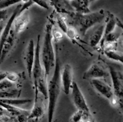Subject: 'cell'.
Listing matches in <instances>:
<instances>
[{
  "label": "cell",
  "mask_w": 123,
  "mask_h": 122,
  "mask_svg": "<svg viewBox=\"0 0 123 122\" xmlns=\"http://www.w3.org/2000/svg\"><path fill=\"white\" fill-rule=\"evenodd\" d=\"M61 70V62H60V57L58 51V48L56 46L54 73L49 83L47 84V93H48V122H52L53 121L56 103L61 93V80H60Z\"/></svg>",
  "instance_id": "cell-1"
},
{
  "label": "cell",
  "mask_w": 123,
  "mask_h": 122,
  "mask_svg": "<svg viewBox=\"0 0 123 122\" xmlns=\"http://www.w3.org/2000/svg\"><path fill=\"white\" fill-rule=\"evenodd\" d=\"M31 79L33 80L35 96L40 92L46 99H48L47 79L44 76V72L40 58V35H38L37 44L35 47V57L32 69Z\"/></svg>",
  "instance_id": "cell-2"
},
{
  "label": "cell",
  "mask_w": 123,
  "mask_h": 122,
  "mask_svg": "<svg viewBox=\"0 0 123 122\" xmlns=\"http://www.w3.org/2000/svg\"><path fill=\"white\" fill-rule=\"evenodd\" d=\"M72 22L71 24L78 33L84 36L89 29L100 23L105 18L103 10H100L95 12L88 13H80L74 12L70 16Z\"/></svg>",
  "instance_id": "cell-3"
},
{
  "label": "cell",
  "mask_w": 123,
  "mask_h": 122,
  "mask_svg": "<svg viewBox=\"0 0 123 122\" xmlns=\"http://www.w3.org/2000/svg\"><path fill=\"white\" fill-rule=\"evenodd\" d=\"M52 24H48L46 26L44 39L40 52V58L46 79L50 74V71L55 64V53L53 46V37L52 35Z\"/></svg>",
  "instance_id": "cell-4"
},
{
  "label": "cell",
  "mask_w": 123,
  "mask_h": 122,
  "mask_svg": "<svg viewBox=\"0 0 123 122\" xmlns=\"http://www.w3.org/2000/svg\"><path fill=\"white\" fill-rule=\"evenodd\" d=\"M109 76H111L112 83L114 96L122 103L123 95V76L122 72L118 70L112 64H108Z\"/></svg>",
  "instance_id": "cell-5"
},
{
  "label": "cell",
  "mask_w": 123,
  "mask_h": 122,
  "mask_svg": "<svg viewBox=\"0 0 123 122\" xmlns=\"http://www.w3.org/2000/svg\"><path fill=\"white\" fill-rule=\"evenodd\" d=\"M109 73L108 68L106 67L100 61L94 62L87 71L84 73V79H104L109 77Z\"/></svg>",
  "instance_id": "cell-6"
},
{
  "label": "cell",
  "mask_w": 123,
  "mask_h": 122,
  "mask_svg": "<svg viewBox=\"0 0 123 122\" xmlns=\"http://www.w3.org/2000/svg\"><path fill=\"white\" fill-rule=\"evenodd\" d=\"M71 90L73 102L78 110L82 111L85 113H90V108L88 106L85 97L75 81L73 82Z\"/></svg>",
  "instance_id": "cell-7"
},
{
  "label": "cell",
  "mask_w": 123,
  "mask_h": 122,
  "mask_svg": "<svg viewBox=\"0 0 123 122\" xmlns=\"http://www.w3.org/2000/svg\"><path fill=\"white\" fill-rule=\"evenodd\" d=\"M61 87L66 95H69L73 81V69L69 64H66L61 70L60 74Z\"/></svg>",
  "instance_id": "cell-8"
},
{
  "label": "cell",
  "mask_w": 123,
  "mask_h": 122,
  "mask_svg": "<svg viewBox=\"0 0 123 122\" xmlns=\"http://www.w3.org/2000/svg\"><path fill=\"white\" fill-rule=\"evenodd\" d=\"M90 83L94 90L109 101L114 97L112 88L102 79H91Z\"/></svg>",
  "instance_id": "cell-9"
},
{
  "label": "cell",
  "mask_w": 123,
  "mask_h": 122,
  "mask_svg": "<svg viewBox=\"0 0 123 122\" xmlns=\"http://www.w3.org/2000/svg\"><path fill=\"white\" fill-rule=\"evenodd\" d=\"M21 6L22 4H19L16 7L15 9L13 11V13L11 15L10 18H9L8 20L7 21V24L4 26L3 30H2L1 35H0V54H1L4 43V42L7 40V37L9 36L10 32L11 30H12V26H13V22H14V20L16 17L18 15V13H19V11L20 10Z\"/></svg>",
  "instance_id": "cell-10"
},
{
  "label": "cell",
  "mask_w": 123,
  "mask_h": 122,
  "mask_svg": "<svg viewBox=\"0 0 123 122\" xmlns=\"http://www.w3.org/2000/svg\"><path fill=\"white\" fill-rule=\"evenodd\" d=\"M35 47L36 46H35L34 40L32 39L30 40L26 48V53H25V65H26V68L27 70L29 78L31 79V75H32V66H33L35 57Z\"/></svg>",
  "instance_id": "cell-11"
},
{
  "label": "cell",
  "mask_w": 123,
  "mask_h": 122,
  "mask_svg": "<svg viewBox=\"0 0 123 122\" xmlns=\"http://www.w3.org/2000/svg\"><path fill=\"white\" fill-rule=\"evenodd\" d=\"M30 22V17L27 11H25L17 16L13 22V30L15 34L20 33L25 30Z\"/></svg>",
  "instance_id": "cell-12"
},
{
  "label": "cell",
  "mask_w": 123,
  "mask_h": 122,
  "mask_svg": "<svg viewBox=\"0 0 123 122\" xmlns=\"http://www.w3.org/2000/svg\"><path fill=\"white\" fill-rule=\"evenodd\" d=\"M52 5L60 14H67L71 16L75 12L68 0H49Z\"/></svg>",
  "instance_id": "cell-13"
},
{
  "label": "cell",
  "mask_w": 123,
  "mask_h": 122,
  "mask_svg": "<svg viewBox=\"0 0 123 122\" xmlns=\"http://www.w3.org/2000/svg\"><path fill=\"white\" fill-rule=\"evenodd\" d=\"M45 112V106L42 100L38 97V96H35L34 104L33 108L30 112L28 119H38L42 117Z\"/></svg>",
  "instance_id": "cell-14"
},
{
  "label": "cell",
  "mask_w": 123,
  "mask_h": 122,
  "mask_svg": "<svg viewBox=\"0 0 123 122\" xmlns=\"http://www.w3.org/2000/svg\"><path fill=\"white\" fill-rule=\"evenodd\" d=\"M15 33L13 31V30H11L9 36L4 43L1 54H0V63H1L4 60L7 54L12 50L15 43Z\"/></svg>",
  "instance_id": "cell-15"
},
{
  "label": "cell",
  "mask_w": 123,
  "mask_h": 122,
  "mask_svg": "<svg viewBox=\"0 0 123 122\" xmlns=\"http://www.w3.org/2000/svg\"><path fill=\"white\" fill-rule=\"evenodd\" d=\"M104 27L105 25H102L100 26H98L91 35L89 41H90V45L91 47L95 48L100 45L103 39Z\"/></svg>",
  "instance_id": "cell-16"
},
{
  "label": "cell",
  "mask_w": 123,
  "mask_h": 122,
  "mask_svg": "<svg viewBox=\"0 0 123 122\" xmlns=\"http://www.w3.org/2000/svg\"><path fill=\"white\" fill-rule=\"evenodd\" d=\"M71 5L75 12L80 13H90L88 8V0H73L71 1Z\"/></svg>",
  "instance_id": "cell-17"
},
{
  "label": "cell",
  "mask_w": 123,
  "mask_h": 122,
  "mask_svg": "<svg viewBox=\"0 0 123 122\" xmlns=\"http://www.w3.org/2000/svg\"><path fill=\"white\" fill-rule=\"evenodd\" d=\"M20 93L21 90L16 88H12L3 91H0V99L18 98L20 95Z\"/></svg>",
  "instance_id": "cell-18"
},
{
  "label": "cell",
  "mask_w": 123,
  "mask_h": 122,
  "mask_svg": "<svg viewBox=\"0 0 123 122\" xmlns=\"http://www.w3.org/2000/svg\"><path fill=\"white\" fill-rule=\"evenodd\" d=\"M103 53L108 58L120 63L121 64H123V53L121 52L117 51L116 49H111L103 50Z\"/></svg>",
  "instance_id": "cell-19"
},
{
  "label": "cell",
  "mask_w": 123,
  "mask_h": 122,
  "mask_svg": "<svg viewBox=\"0 0 123 122\" xmlns=\"http://www.w3.org/2000/svg\"><path fill=\"white\" fill-rule=\"evenodd\" d=\"M31 99H18V98H13V99H0V102L2 103H6V104L14 106V107H18V106L23 105L26 103H30L31 102Z\"/></svg>",
  "instance_id": "cell-20"
},
{
  "label": "cell",
  "mask_w": 123,
  "mask_h": 122,
  "mask_svg": "<svg viewBox=\"0 0 123 122\" xmlns=\"http://www.w3.org/2000/svg\"><path fill=\"white\" fill-rule=\"evenodd\" d=\"M0 122H16V117L0 107Z\"/></svg>",
  "instance_id": "cell-21"
},
{
  "label": "cell",
  "mask_w": 123,
  "mask_h": 122,
  "mask_svg": "<svg viewBox=\"0 0 123 122\" xmlns=\"http://www.w3.org/2000/svg\"><path fill=\"white\" fill-rule=\"evenodd\" d=\"M56 23L60 30L66 34L68 26L67 25L66 18L61 14H59L56 16Z\"/></svg>",
  "instance_id": "cell-22"
},
{
  "label": "cell",
  "mask_w": 123,
  "mask_h": 122,
  "mask_svg": "<svg viewBox=\"0 0 123 122\" xmlns=\"http://www.w3.org/2000/svg\"><path fill=\"white\" fill-rule=\"evenodd\" d=\"M22 0H0V10L6 9V8L16 4Z\"/></svg>",
  "instance_id": "cell-23"
},
{
  "label": "cell",
  "mask_w": 123,
  "mask_h": 122,
  "mask_svg": "<svg viewBox=\"0 0 123 122\" xmlns=\"http://www.w3.org/2000/svg\"><path fill=\"white\" fill-rule=\"evenodd\" d=\"M14 83H12L7 79H4L0 81V91L7 90L14 87Z\"/></svg>",
  "instance_id": "cell-24"
},
{
  "label": "cell",
  "mask_w": 123,
  "mask_h": 122,
  "mask_svg": "<svg viewBox=\"0 0 123 122\" xmlns=\"http://www.w3.org/2000/svg\"><path fill=\"white\" fill-rule=\"evenodd\" d=\"M84 113L82 111L78 110V111L76 112L75 113L73 114L71 117L70 122H79L80 120H81L83 119L84 116Z\"/></svg>",
  "instance_id": "cell-25"
},
{
  "label": "cell",
  "mask_w": 123,
  "mask_h": 122,
  "mask_svg": "<svg viewBox=\"0 0 123 122\" xmlns=\"http://www.w3.org/2000/svg\"><path fill=\"white\" fill-rule=\"evenodd\" d=\"M52 35L53 39H55V40H60L63 37V34H62V31H60V30H55L52 27Z\"/></svg>",
  "instance_id": "cell-26"
},
{
  "label": "cell",
  "mask_w": 123,
  "mask_h": 122,
  "mask_svg": "<svg viewBox=\"0 0 123 122\" xmlns=\"http://www.w3.org/2000/svg\"><path fill=\"white\" fill-rule=\"evenodd\" d=\"M31 1L33 3V4H36L38 6H39L40 7H42L44 9H49V6H48L46 0H31Z\"/></svg>",
  "instance_id": "cell-27"
},
{
  "label": "cell",
  "mask_w": 123,
  "mask_h": 122,
  "mask_svg": "<svg viewBox=\"0 0 123 122\" xmlns=\"http://www.w3.org/2000/svg\"><path fill=\"white\" fill-rule=\"evenodd\" d=\"M6 79H8L12 83H14L16 82L18 79V75L17 73H14V72H11V73H7L6 75Z\"/></svg>",
  "instance_id": "cell-28"
},
{
  "label": "cell",
  "mask_w": 123,
  "mask_h": 122,
  "mask_svg": "<svg viewBox=\"0 0 123 122\" xmlns=\"http://www.w3.org/2000/svg\"><path fill=\"white\" fill-rule=\"evenodd\" d=\"M29 114H30V113H25V114H22L16 117V122H27Z\"/></svg>",
  "instance_id": "cell-29"
},
{
  "label": "cell",
  "mask_w": 123,
  "mask_h": 122,
  "mask_svg": "<svg viewBox=\"0 0 123 122\" xmlns=\"http://www.w3.org/2000/svg\"><path fill=\"white\" fill-rule=\"evenodd\" d=\"M7 18V10H0V24Z\"/></svg>",
  "instance_id": "cell-30"
},
{
  "label": "cell",
  "mask_w": 123,
  "mask_h": 122,
  "mask_svg": "<svg viewBox=\"0 0 123 122\" xmlns=\"http://www.w3.org/2000/svg\"><path fill=\"white\" fill-rule=\"evenodd\" d=\"M6 75H7V72H4V73H0V81L2 79H5L6 77Z\"/></svg>",
  "instance_id": "cell-31"
},
{
  "label": "cell",
  "mask_w": 123,
  "mask_h": 122,
  "mask_svg": "<svg viewBox=\"0 0 123 122\" xmlns=\"http://www.w3.org/2000/svg\"><path fill=\"white\" fill-rule=\"evenodd\" d=\"M39 119H28L27 122H38Z\"/></svg>",
  "instance_id": "cell-32"
},
{
  "label": "cell",
  "mask_w": 123,
  "mask_h": 122,
  "mask_svg": "<svg viewBox=\"0 0 123 122\" xmlns=\"http://www.w3.org/2000/svg\"><path fill=\"white\" fill-rule=\"evenodd\" d=\"M4 25L3 23L1 22V24H0V35H1V32H2V30H3L4 28Z\"/></svg>",
  "instance_id": "cell-33"
},
{
  "label": "cell",
  "mask_w": 123,
  "mask_h": 122,
  "mask_svg": "<svg viewBox=\"0 0 123 122\" xmlns=\"http://www.w3.org/2000/svg\"><path fill=\"white\" fill-rule=\"evenodd\" d=\"M94 1H96V0H88V2H89V3H90V2H92Z\"/></svg>",
  "instance_id": "cell-34"
},
{
  "label": "cell",
  "mask_w": 123,
  "mask_h": 122,
  "mask_svg": "<svg viewBox=\"0 0 123 122\" xmlns=\"http://www.w3.org/2000/svg\"><path fill=\"white\" fill-rule=\"evenodd\" d=\"M68 1H73V0H68Z\"/></svg>",
  "instance_id": "cell-35"
}]
</instances>
